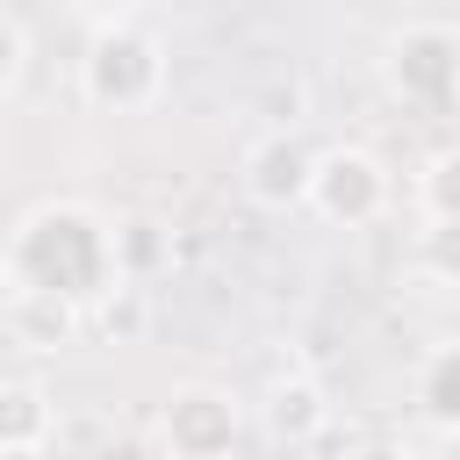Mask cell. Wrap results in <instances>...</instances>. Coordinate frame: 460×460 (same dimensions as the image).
<instances>
[{"label": "cell", "mask_w": 460, "mask_h": 460, "mask_svg": "<svg viewBox=\"0 0 460 460\" xmlns=\"http://www.w3.org/2000/svg\"><path fill=\"white\" fill-rule=\"evenodd\" d=\"M323 424H331V395H323L316 374L288 367V374L266 381V395H259V431H266L273 446H309V438H323Z\"/></svg>", "instance_id": "cell-7"}, {"label": "cell", "mask_w": 460, "mask_h": 460, "mask_svg": "<svg viewBox=\"0 0 460 460\" xmlns=\"http://www.w3.org/2000/svg\"><path fill=\"white\" fill-rule=\"evenodd\" d=\"M79 323H93L108 345H144V331H151V302H144V288L115 280L108 295H93V302L79 309Z\"/></svg>", "instance_id": "cell-12"}, {"label": "cell", "mask_w": 460, "mask_h": 460, "mask_svg": "<svg viewBox=\"0 0 460 460\" xmlns=\"http://www.w3.org/2000/svg\"><path fill=\"white\" fill-rule=\"evenodd\" d=\"M0 323H7V338H14V345H29V352H58V345H72V338H79V309H72V302H58V295H29V288H7Z\"/></svg>", "instance_id": "cell-8"}, {"label": "cell", "mask_w": 460, "mask_h": 460, "mask_svg": "<svg viewBox=\"0 0 460 460\" xmlns=\"http://www.w3.org/2000/svg\"><path fill=\"white\" fill-rule=\"evenodd\" d=\"M266 108H273V129H302V86L288 79V86H273L266 93Z\"/></svg>", "instance_id": "cell-15"}, {"label": "cell", "mask_w": 460, "mask_h": 460, "mask_svg": "<svg viewBox=\"0 0 460 460\" xmlns=\"http://www.w3.org/2000/svg\"><path fill=\"white\" fill-rule=\"evenodd\" d=\"M0 302H7V259H0Z\"/></svg>", "instance_id": "cell-19"}, {"label": "cell", "mask_w": 460, "mask_h": 460, "mask_svg": "<svg viewBox=\"0 0 460 460\" xmlns=\"http://www.w3.org/2000/svg\"><path fill=\"white\" fill-rule=\"evenodd\" d=\"M22 72H29V29L0 7V93H14V86H22Z\"/></svg>", "instance_id": "cell-14"}, {"label": "cell", "mask_w": 460, "mask_h": 460, "mask_svg": "<svg viewBox=\"0 0 460 460\" xmlns=\"http://www.w3.org/2000/svg\"><path fill=\"white\" fill-rule=\"evenodd\" d=\"M79 93L101 115H144L165 93V43L137 22H101L79 58Z\"/></svg>", "instance_id": "cell-2"}, {"label": "cell", "mask_w": 460, "mask_h": 460, "mask_svg": "<svg viewBox=\"0 0 460 460\" xmlns=\"http://www.w3.org/2000/svg\"><path fill=\"white\" fill-rule=\"evenodd\" d=\"M72 14H93V22H129V7L137 0H65Z\"/></svg>", "instance_id": "cell-16"}, {"label": "cell", "mask_w": 460, "mask_h": 460, "mask_svg": "<svg viewBox=\"0 0 460 460\" xmlns=\"http://www.w3.org/2000/svg\"><path fill=\"white\" fill-rule=\"evenodd\" d=\"M417 216H424L431 230L460 223V151H453V144H438V151L417 165Z\"/></svg>", "instance_id": "cell-13"}, {"label": "cell", "mask_w": 460, "mask_h": 460, "mask_svg": "<svg viewBox=\"0 0 460 460\" xmlns=\"http://www.w3.org/2000/svg\"><path fill=\"white\" fill-rule=\"evenodd\" d=\"M7 288L29 295H58L72 309H86L93 295L115 288V252H108V216L93 201H36L14 216L7 244Z\"/></svg>", "instance_id": "cell-1"}, {"label": "cell", "mask_w": 460, "mask_h": 460, "mask_svg": "<svg viewBox=\"0 0 460 460\" xmlns=\"http://www.w3.org/2000/svg\"><path fill=\"white\" fill-rule=\"evenodd\" d=\"M417 417L453 438L460 431V345H431L424 367H417Z\"/></svg>", "instance_id": "cell-9"}, {"label": "cell", "mask_w": 460, "mask_h": 460, "mask_svg": "<svg viewBox=\"0 0 460 460\" xmlns=\"http://www.w3.org/2000/svg\"><path fill=\"white\" fill-rule=\"evenodd\" d=\"M0 460H50V446H0Z\"/></svg>", "instance_id": "cell-18"}, {"label": "cell", "mask_w": 460, "mask_h": 460, "mask_svg": "<svg viewBox=\"0 0 460 460\" xmlns=\"http://www.w3.org/2000/svg\"><path fill=\"white\" fill-rule=\"evenodd\" d=\"M108 252H115V280H151L158 266H165V223H151V216H108Z\"/></svg>", "instance_id": "cell-11"}, {"label": "cell", "mask_w": 460, "mask_h": 460, "mask_svg": "<svg viewBox=\"0 0 460 460\" xmlns=\"http://www.w3.org/2000/svg\"><path fill=\"white\" fill-rule=\"evenodd\" d=\"M381 79L388 93H402V108L417 115H446L453 86H460V36L453 22H402L381 50Z\"/></svg>", "instance_id": "cell-3"}, {"label": "cell", "mask_w": 460, "mask_h": 460, "mask_svg": "<svg viewBox=\"0 0 460 460\" xmlns=\"http://www.w3.org/2000/svg\"><path fill=\"white\" fill-rule=\"evenodd\" d=\"M309 165H316V151H309V137L302 129H266L252 151H244V194L259 201V208H302V194H309Z\"/></svg>", "instance_id": "cell-6"}, {"label": "cell", "mask_w": 460, "mask_h": 460, "mask_svg": "<svg viewBox=\"0 0 460 460\" xmlns=\"http://www.w3.org/2000/svg\"><path fill=\"white\" fill-rule=\"evenodd\" d=\"M345 460H417L410 446H395V438H367V446H352Z\"/></svg>", "instance_id": "cell-17"}, {"label": "cell", "mask_w": 460, "mask_h": 460, "mask_svg": "<svg viewBox=\"0 0 460 460\" xmlns=\"http://www.w3.org/2000/svg\"><path fill=\"white\" fill-rule=\"evenodd\" d=\"M388 201H395V180H388V165H381L367 144L316 151L302 208H316V216H323V223H338V230H367V223H381V216H388Z\"/></svg>", "instance_id": "cell-4"}, {"label": "cell", "mask_w": 460, "mask_h": 460, "mask_svg": "<svg viewBox=\"0 0 460 460\" xmlns=\"http://www.w3.org/2000/svg\"><path fill=\"white\" fill-rule=\"evenodd\" d=\"M244 438V402L216 381H180L158 402V446L165 460H230Z\"/></svg>", "instance_id": "cell-5"}, {"label": "cell", "mask_w": 460, "mask_h": 460, "mask_svg": "<svg viewBox=\"0 0 460 460\" xmlns=\"http://www.w3.org/2000/svg\"><path fill=\"white\" fill-rule=\"evenodd\" d=\"M58 402L43 381H0V446H50Z\"/></svg>", "instance_id": "cell-10"}]
</instances>
